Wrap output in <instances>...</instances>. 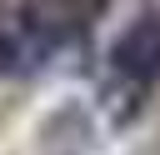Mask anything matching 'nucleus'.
Masks as SVG:
<instances>
[{
    "instance_id": "1",
    "label": "nucleus",
    "mask_w": 160,
    "mask_h": 155,
    "mask_svg": "<svg viewBox=\"0 0 160 155\" xmlns=\"http://www.w3.org/2000/svg\"><path fill=\"white\" fill-rule=\"evenodd\" d=\"M160 90V10H140L105 50V105L115 120H135L140 105Z\"/></svg>"
},
{
    "instance_id": "2",
    "label": "nucleus",
    "mask_w": 160,
    "mask_h": 155,
    "mask_svg": "<svg viewBox=\"0 0 160 155\" xmlns=\"http://www.w3.org/2000/svg\"><path fill=\"white\" fill-rule=\"evenodd\" d=\"M145 155H160V150H145Z\"/></svg>"
}]
</instances>
